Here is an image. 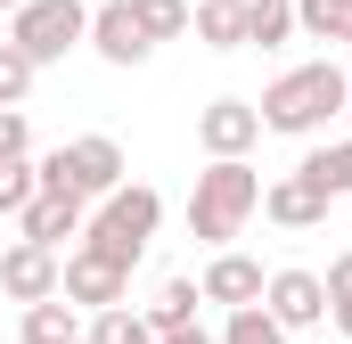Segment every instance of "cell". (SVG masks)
Segmentation results:
<instances>
[{
	"instance_id": "24",
	"label": "cell",
	"mask_w": 352,
	"mask_h": 344,
	"mask_svg": "<svg viewBox=\"0 0 352 344\" xmlns=\"http://www.w3.org/2000/svg\"><path fill=\"white\" fill-rule=\"evenodd\" d=\"M213 344H287V328L270 320L263 303H246V312H230V320H221V336H213Z\"/></svg>"
},
{
	"instance_id": "22",
	"label": "cell",
	"mask_w": 352,
	"mask_h": 344,
	"mask_svg": "<svg viewBox=\"0 0 352 344\" xmlns=\"http://www.w3.org/2000/svg\"><path fill=\"white\" fill-rule=\"evenodd\" d=\"M188 33H197L205 50H246V33H238V8H213V0H197V8H188Z\"/></svg>"
},
{
	"instance_id": "31",
	"label": "cell",
	"mask_w": 352,
	"mask_h": 344,
	"mask_svg": "<svg viewBox=\"0 0 352 344\" xmlns=\"http://www.w3.org/2000/svg\"><path fill=\"white\" fill-rule=\"evenodd\" d=\"M213 8H246V0H213Z\"/></svg>"
},
{
	"instance_id": "20",
	"label": "cell",
	"mask_w": 352,
	"mask_h": 344,
	"mask_svg": "<svg viewBox=\"0 0 352 344\" xmlns=\"http://www.w3.org/2000/svg\"><path fill=\"white\" fill-rule=\"evenodd\" d=\"M33 197H41V172H33V156H0V222H16Z\"/></svg>"
},
{
	"instance_id": "15",
	"label": "cell",
	"mask_w": 352,
	"mask_h": 344,
	"mask_svg": "<svg viewBox=\"0 0 352 344\" xmlns=\"http://www.w3.org/2000/svg\"><path fill=\"white\" fill-rule=\"evenodd\" d=\"M197 303H205V295H197V279H164V287H156V303H148V328H156V336L197 328Z\"/></svg>"
},
{
	"instance_id": "19",
	"label": "cell",
	"mask_w": 352,
	"mask_h": 344,
	"mask_svg": "<svg viewBox=\"0 0 352 344\" xmlns=\"http://www.w3.org/2000/svg\"><path fill=\"white\" fill-rule=\"evenodd\" d=\"M25 344H82V320H74V303H66V295L33 303V312H25Z\"/></svg>"
},
{
	"instance_id": "27",
	"label": "cell",
	"mask_w": 352,
	"mask_h": 344,
	"mask_svg": "<svg viewBox=\"0 0 352 344\" xmlns=\"http://www.w3.org/2000/svg\"><path fill=\"white\" fill-rule=\"evenodd\" d=\"M33 148V123L25 115H0V156H25Z\"/></svg>"
},
{
	"instance_id": "9",
	"label": "cell",
	"mask_w": 352,
	"mask_h": 344,
	"mask_svg": "<svg viewBox=\"0 0 352 344\" xmlns=\"http://www.w3.org/2000/svg\"><path fill=\"white\" fill-rule=\"evenodd\" d=\"M263 287H270V270H263L254 255H238V246H230V255H213V262H205V279H197V295H205V303H221V312L263 303Z\"/></svg>"
},
{
	"instance_id": "1",
	"label": "cell",
	"mask_w": 352,
	"mask_h": 344,
	"mask_svg": "<svg viewBox=\"0 0 352 344\" xmlns=\"http://www.w3.org/2000/svg\"><path fill=\"white\" fill-rule=\"evenodd\" d=\"M344 98H352V74L336 66V58H311V66H287L278 83L263 90V131H287V140H320L336 115H344Z\"/></svg>"
},
{
	"instance_id": "5",
	"label": "cell",
	"mask_w": 352,
	"mask_h": 344,
	"mask_svg": "<svg viewBox=\"0 0 352 344\" xmlns=\"http://www.w3.org/2000/svg\"><path fill=\"white\" fill-rule=\"evenodd\" d=\"M197 148H205L213 164H246V156L263 148L254 98H205V107H197Z\"/></svg>"
},
{
	"instance_id": "14",
	"label": "cell",
	"mask_w": 352,
	"mask_h": 344,
	"mask_svg": "<svg viewBox=\"0 0 352 344\" xmlns=\"http://www.w3.org/2000/svg\"><path fill=\"white\" fill-rule=\"evenodd\" d=\"M238 33H246V50H287L295 41V0H246Z\"/></svg>"
},
{
	"instance_id": "26",
	"label": "cell",
	"mask_w": 352,
	"mask_h": 344,
	"mask_svg": "<svg viewBox=\"0 0 352 344\" xmlns=\"http://www.w3.org/2000/svg\"><path fill=\"white\" fill-rule=\"evenodd\" d=\"M74 246H90V255H107V262H123V270H140V255H148V246H131V238H115L107 222H82V238H74Z\"/></svg>"
},
{
	"instance_id": "25",
	"label": "cell",
	"mask_w": 352,
	"mask_h": 344,
	"mask_svg": "<svg viewBox=\"0 0 352 344\" xmlns=\"http://www.w3.org/2000/svg\"><path fill=\"white\" fill-rule=\"evenodd\" d=\"M131 17H140L148 41H180L188 33V0H131Z\"/></svg>"
},
{
	"instance_id": "17",
	"label": "cell",
	"mask_w": 352,
	"mask_h": 344,
	"mask_svg": "<svg viewBox=\"0 0 352 344\" xmlns=\"http://www.w3.org/2000/svg\"><path fill=\"white\" fill-rule=\"evenodd\" d=\"M295 172H303V180H320L328 197H352V140H320Z\"/></svg>"
},
{
	"instance_id": "28",
	"label": "cell",
	"mask_w": 352,
	"mask_h": 344,
	"mask_svg": "<svg viewBox=\"0 0 352 344\" xmlns=\"http://www.w3.org/2000/svg\"><path fill=\"white\" fill-rule=\"evenodd\" d=\"M156 344H213L205 328H173V336H156Z\"/></svg>"
},
{
	"instance_id": "18",
	"label": "cell",
	"mask_w": 352,
	"mask_h": 344,
	"mask_svg": "<svg viewBox=\"0 0 352 344\" xmlns=\"http://www.w3.org/2000/svg\"><path fill=\"white\" fill-rule=\"evenodd\" d=\"M303 41H352V0H295Z\"/></svg>"
},
{
	"instance_id": "7",
	"label": "cell",
	"mask_w": 352,
	"mask_h": 344,
	"mask_svg": "<svg viewBox=\"0 0 352 344\" xmlns=\"http://www.w3.org/2000/svg\"><path fill=\"white\" fill-rule=\"evenodd\" d=\"M263 312L287 328V336H311L320 320H328V287H320V270H270V287H263Z\"/></svg>"
},
{
	"instance_id": "3",
	"label": "cell",
	"mask_w": 352,
	"mask_h": 344,
	"mask_svg": "<svg viewBox=\"0 0 352 344\" xmlns=\"http://www.w3.org/2000/svg\"><path fill=\"white\" fill-rule=\"evenodd\" d=\"M41 189H58V197H82V205H107L115 189H123V148L107 140V131H82V140H66V148H50L41 156Z\"/></svg>"
},
{
	"instance_id": "30",
	"label": "cell",
	"mask_w": 352,
	"mask_h": 344,
	"mask_svg": "<svg viewBox=\"0 0 352 344\" xmlns=\"http://www.w3.org/2000/svg\"><path fill=\"white\" fill-rule=\"evenodd\" d=\"M344 140H352V98H344Z\"/></svg>"
},
{
	"instance_id": "12",
	"label": "cell",
	"mask_w": 352,
	"mask_h": 344,
	"mask_svg": "<svg viewBox=\"0 0 352 344\" xmlns=\"http://www.w3.org/2000/svg\"><path fill=\"white\" fill-rule=\"evenodd\" d=\"M328 189L320 180H303V172H278V180H263V213L278 222V230H320L328 222Z\"/></svg>"
},
{
	"instance_id": "2",
	"label": "cell",
	"mask_w": 352,
	"mask_h": 344,
	"mask_svg": "<svg viewBox=\"0 0 352 344\" xmlns=\"http://www.w3.org/2000/svg\"><path fill=\"white\" fill-rule=\"evenodd\" d=\"M263 213V172L254 164H205L188 189V238H205L213 255H230V238H246V222Z\"/></svg>"
},
{
	"instance_id": "13",
	"label": "cell",
	"mask_w": 352,
	"mask_h": 344,
	"mask_svg": "<svg viewBox=\"0 0 352 344\" xmlns=\"http://www.w3.org/2000/svg\"><path fill=\"white\" fill-rule=\"evenodd\" d=\"M90 222H107L115 238H131V246H148V238L164 230V197H156L148 180H123V189H115V197H107V205H98Z\"/></svg>"
},
{
	"instance_id": "8",
	"label": "cell",
	"mask_w": 352,
	"mask_h": 344,
	"mask_svg": "<svg viewBox=\"0 0 352 344\" xmlns=\"http://www.w3.org/2000/svg\"><path fill=\"white\" fill-rule=\"evenodd\" d=\"M82 50H98L107 66H148V58H156V41L140 33L131 0H98V8H90V41Z\"/></svg>"
},
{
	"instance_id": "6",
	"label": "cell",
	"mask_w": 352,
	"mask_h": 344,
	"mask_svg": "<svg viewBox=\"0 0 352 344\" xmlns=\"http://www.w3.org/2000/svg\"><path fill=\"white\" fill-rule=\"evenodd\" d=\"M58 295H66L74 312H115V303H131V270L107 262V255H90V246H74L66 270H58Z\"/></svg>"
},
{
	"instance_id": "29",
	"label": "cell",
	"mask_w": 352,
	"mask_h": 344,
	"mask_svg": "<svg viewBox=\"0 0 352 344\" xmlns=\"http://www.w3.org/2000/svg\"><path fill=\"white\" fill-rule=\"evenodd\" d=\"M16 8H25V0H0V17H16Z\"/></svg>"
},
{
	"instance_id": "23",
	"label": "cell",
	"mask_w": 352,
	"mask_h": 344,
	"mask_svg": "<svg viewBox=\"0 0 352 344\" xmlns=\"http://www.w3.org/2000/svg\"><path fill=\"white\" fill-rule=\"evenodd\" d=\"M320 287H328V328L352 344V246L328 262V270H320Z\"/></svg>"
},
{
	"instance_id": "16",
	"label": "cell",
	"mask_w": 352,
	"mask_h": 344,
	"mask_svg": "<svg viewBox=\"0 0 352 344\" xmlns=\"http://www.w3.org/2000/svg\"><path fill=\"white\" fill-rule=\"evenodd\" d=\"M82 344H156V328H148V312L115 303V312H90L82 320Z\"/></svg>"
},
{
	"instance_id": "4",
	"label": "cell",
	"mask_w": 352,
	"mask_h": 344,
	"mask_svg": "<svg viewBox=\"0 0 352 344\" xmlns=\"http://www.w3.org/2000/svg\"><path fill=\"white\" fill-rule=\"evenodd\" d=\"M8 41H16L33 66H58L66 50L90 41V0H25V8L8 17Z\"/></svg>"
},
{
	"instance_id": "11",
	"label": "cell",
	"mask_w": 352,
	"mask_h": 344,
	"mask_svg": "<svg viewBox=\"0 0 352 344\" xmlns=\"http://www.w3.org/2000/svg\"><path fill=\"white\" fill-rule=\"evenodd\" d=\"M82 222H90V205H82V197H58V189H41V197H33V205L16 213V238H25V246H50V255H58L66 238H82Z\"/></svg>"
},
{
	"instance_id": "21",
	"label": "cell",
	"mask_w": 352,
	"mask_h": 344,
	"mask_svg": "<svg viewBox=\"0 0 352 344\" xmlns=\"http://www.w3.org/2000/svg\"><path fill=\"white\" fill-rule=\"evenodd\" d=\"M33 58L16 50V41H0V115H25V98H33Z\"/></svg>"
},
{
	"instance_id": "10",
	"label": "cell",
	"mask_w": 352,
	"mask_h": 344,
	"mask_svg": "<svg viewBox=\"0 0 352 344\" xmlns=\"http://www.w3.org/2000/svg\"><path fill=\"white\" fill-rule=\"evenodd\" d=\"M58 270H66V262L50 255V246H25V238H16V246L0 255V295L33 312V303H50V295H58Z\"/></svg>"
}]
</instances>
